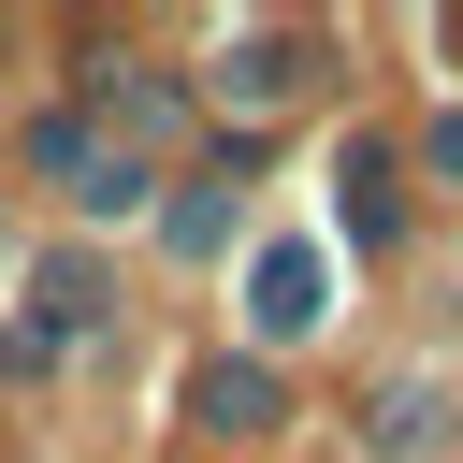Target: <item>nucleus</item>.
<instances>
[{
    "mask_svg": "<svg viewBox=\"0 0 463 463\" xmlns=\"http://www.w3.org/2000/svg\"><path fill=\"white\" fill-rule=\"evenodd\" d=\"M203 420H217V434H260V420H275V376H260V362H217V376H203Z\"/></svg>",
    "mask_w": 463,
    "mask_h": 463,
    "instance_id": "obj_2",
    "label": "nucleus"
},
{
    "mask_svg": "<svg viewBox=\"0 0 463 463\" xmlns=\"http://www.w3.org/2000/svg\"><path fill=\"white\" fill-rule=\"evenodd\" d=\"M304 318H318V260L275 246V260H260V333H304Z\"/></svg>",
    "mask_w": 463,
    "mask_h": 463,
    "instance_id": "obj_1",
    "label": "nucleus"
}]
</instances>
